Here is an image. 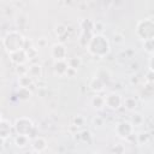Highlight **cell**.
I'll use <instances>...</instances> for the list:
<instances>
[{"label":"cell","mask_w":154,"mask_h":154,"mask_svg":"<svg viewBox=\"0 0 154 154\" xmlns=\"http://www.w3.org/2000/svg\"><path fill=\"white\" fill-rule=\"evenodd\" d=\"M87 49L93 57L101 59L105 55H107V53L109 52L108 38L103 34L102 35H93L89 43L87 45Z\"/></svg>","instance_id":"6da1fadb"},{"label":"cell","mask_w":154,"mask_h":154,"mask_svg":"<svg viewBox=\"0 0 154 154\" xmlns=\"http://www.w3.org/2000/svg\"><path fill=\"white\" fill-rule=\"evenodd\" d=\"M25 37L18 30H11L2 38V46L7 53H12L19 49H24Z\"/></svg>","instance_id":"7a4b0ae2"},{"label":"cell","mask_w":154,"mask_h":154,"mask_svg":"<svg viewBox=\"0 0 154 154\" xmlns=\"http://www.w3.org/2000/svg\"><path fill=\"white\" fill-rule=\"evenodd\" d=\"M136 35L143 42L154 38V19L146 18L140 20L136 25Z\"/></svg>","instance_id":"3957f363"},{"label":"cell","mask_w":154,"mask_h":154,"mask_svg":"<svg viewBox=\"0 0 154 154\" xmlns=\"http://www.w3.org/2000/svg\"><path fill=\"white\" fill-rule=\"evenodd\" d=\"M13 128H14L17 135H26V136H30L31 132L34 131V123L28 117H20V118H17L16 119Z\"/></svg>","instance_id":"277c9868"},{"label":"cell","mask_w":154,"mask_h":154,"mask_svg":"<svg viewBox=\"0 0 154 154\" xmlns=\"http://www.w3.org/2000/svg\"><path fill=\"white\" fill-rule=\"evenodd\" d=\"M134 130H135V128L129 120L119 122L114 128V132L117 134V136L120 137V138H124V140L130 138L131 136H135Z\"/></svg>","instance_id":"5b68a950"},{"label":"cell","mask_w":154,"mask_h":154,"mask_svg":"<svg viewBox=\"0 0 154 154\" xmlns=\"http://www.w3.org/2000/svg\"><path fill=\"white\" fill-rule=\"evenodd\" d=\"M105 103H106L107 108H109L112 111H117L120 106H123V97L119 93L112 91L105 96Z\"/></svg>","instance_id":"8992f818"},{"label":"cell","mask_w":154,"mask_h":154,"mask_svg":"<svg viewBox=\"0 0 154 154\" xmlns=\"http://www.w3.org/2000/svg\"><path fill=\"white\" fill-rule=\"evenodd\" d=\"M51 55L54 59V61L57 60H66L67 59V51L66 47L64 46V43L59 42L52 46L51 48Z\"/></svg>","instance_id":"52a82bcc"},{"label":"cell","mask_w":154,"mask_h":154,"mask_svg":"<svg viewBox=\"0 0 154 154\" xmlns=\"http://www.w3.org/2000/svg\"><path fill=\"white\" fill-rule=\"evenodd\" d=\"M8 57H10V60L13 64H16L17 66L18 65H25L29 61V57H28L25 49H19V51L8 53Z\"/></svg>","instance_id":"ba28073f"},{"label":"cell","mask_w":154,"mask_h":154,"mask_svg":"<svg viewBox=\"0 0 154 154\" xmlns=\"http://www.w3.org/2000/svg\"><path fill=\"white\" fill-rule=\"evenodd\" d=\"M30 147L34 152L36 153H42L47 149V141L45 137L42 136H36L31 140V143H30Z\"/></svg>","instance_id":"9c48e42d"},{"label":"cell","mask_w":154,"mask_h":154,"mask_svg":"<svg viewBox=\"0 0 154 154\" xmlns=\"http://www.w3.org/2000/svg\"><path fill=\"white\" fill-rule=\"evenodd\" d=\"M11 129H12V124L7 119H5L2 117L1 120H0V138H1V142L2 143L10 137Z\"/></svg>","instance_id":"30bf717a"},{"label":"cell","mask_w":154,"mask_h":154,"mask_svg":"<svg viewBox=\"0 0 154 154\" xmlns=\"http://www.w3.org/2000/svg\"><path fill=\"white\" fill-rule=\"evenodd\" d=\"M67 69H69L67 59H66V60H57V61H54V64H53V71H54V75L58 76V77H63V76H65Z\"/></svg>","instance_id":"8fae6325"},{"label":"cell","mask_w":154,"mask_h":154,"mask_svg":"<svg viewBox=\"0 0 154 154\" xmlns=\"http://www.w3.org/2000/svg\"><path fill=\"white\" fill-rule=\"evenodd\" d=\"M90 105L96 111H100L102 109L103 107H106V103H105V96L100 95V94H95L91 96L90 99Z\"/></svg>","instance_id":"7c38bea8"},{"label":"cell","mask_w":154,"mask_h":154,"mask_svg":"<svg viewBox=\"0 0 154 154\" xmlns=\"http://www.w3.org/2000/svg\"><path fill=\"white\" fill-rule=\"evenodd\" d=\"M123 106H124V108H125L126 111H129V112H135V109H136L137 106H138V101H137V99L134 97V96H126V97L123 99Z\"/></svg>","instance_id":"4fadbf2b"},{"label":"cell","mask_w":154,"mask_h":154,"mask_svg":"<svg viewBox=\"0 0 154 154\" xmlns=\"http://www.w3.org/2000/svg\"><path fill=\"white\" fill-rule=\"evenodd\" d=\"M89 87H90V89H91L95 94H100V93L103 90L105 83H103L100 78H97V77L94 76V77L90 79V82H89Z\"/></svg>","instance_id":"5bb4252c"},{"label":"cell","mask_w":154,"mask_h":154,"mask_svg":"<svg viewBox=\"0 0 154 154\" xmlns=\"http://www.w3.org/2000/svg\"><path fill=\"white\" fill-rule=\"evenodd\" d=\"M31 143V140L26 135H17L14 137V144L18 148H25Z\"/></svg>","instance_id":"9a60e30c"},{"label":"cell","mask_w":154,"mask_h":154,"mask_svg":"<svg viewBox=\"0 0 154 154\" xmlns=\"http://www.w3.org/2000/svg\"><path fill=\"white\" fill-rule=\"evenodd\" d=\"M28 75L32 78V79H36V78H40L42 76V67L40 64H31L29 66V70H28Z\"/></svg>","instance_id":"2e32d148"},{"label":"cell","mask_w":154,"mask_h":154,"mask_svg":"<svg viewBox=\"0 0 154 154\" xmlns=\"http://www.w3.org/2000/svg\"><path fill=\"white\" fill-rule=\"evenodd\" d=\"M34 79L29 76V75H24V76H20L18 77V84L20 88H30L34 85Z\"/></svg>","instance_id":"e0dca14e"},{"label":"cell","mask_w":154,"mask_h":154,"mask_svg":"<svg viewBox=\"0 0 154 154\" xmlns=\"http://www.w3.org/2000/svg\"><path fill=\"white\" fill-rule=\"evenodd\" d=\"M17 96H18L19 100L26 101V100H29L30 96H31V90H30L29 88H20V87H19V89H18V91H17Z\"/></svg>","instance_id":"ac0fdd59"},{"label":"cell","mask_w":154,"mask_h":154,"mask_svg":"<svg viewBox=\"0 0 154 154\" xmlns=\"http://www.w3.org/2000/svg\"><path fill=\"white\" fill-rule=\"evenodd\" d=\"M95 77L100 78L103 83H106V82H108L109 78H111V72H109L108 70H106V69H99L97 72L95 73Z\"/></svg>","instance_id":"d6986e66"},{"label":"cell","mask_w":154,"mask_h":154,"mask_svg":"<svg viewBox=\"0 0 154 154\" xmlns=\"http://www.w3.org/2000/svg\"><path fill=\"white\" fill-rule=\"evenodd\" d=\"M67 65H69V67H71V69L78 70V67H81V65H82V59H81L79 57L69 58V59H67Z\"/></svg>","instance_id":"ffe728a7"},{"label":"cell","mask_w":154,"mask_h":154,"mask_svg":"<svg viewBox=\"0 0 154 154\" xmlns=\"http://www.w3.org/2000/svg\"><path fill=\"white\" fill-rule=\"evenodd\" d=\"M130 123L134 125V128H136V126H141V125L143 124V117H142V114L138 113V112H135V113L131 116V120H130Z\"/></svg>","instance_id":"44dd1931"},{"label":"cell","mask_w":154,"mask_h":154,"mask_svg":"<svg viewBox=\"0 0 154 154\" xmlns=\"http://www.w3.org/2000/svg\"><path fill=\"white\" fill-rule=\"evenodd\" d=\"M149 140H150V135L147 131H143V132H140L138 135H136V141L138 144H146L149 142Z\"/></svg>","instance_id":"7402d4cb"},{"label":"cell","mask_w":154,"mask_h":154,"mask_svg":"<svg viewBox=\"0 0 154 154\" xmlns=\"http://www.w3.org/2000/svg\"><path fill=\"white\" fill-rule=\"evenodd\" d=\"M103 30H105V24L101 20H94V26H93L94 35H102Z\"/></svg>","instance_id":"603a6c76"},{"label":"cell","mask_w":154,"mask_h":154,"mask_svg":"<svg viewBox=\"0 0 154 154\" xmlns=\"http://www.w3.org/2000/svg\"><path fill=\"white\" fill-rule=\"evenodd\" d=\"M143 48H144V51H146L147 53H149V54L153 55V54H154V38L144 41V42H143Z\"/></svg>","instance_id":"cb8c5ba5"},{"label":"cell","mask_w":154,"mask_h":154,"mask_svg":"<svg viewBox=\"0 0 154 154\" xmlns=\"http://www.w3.org/2000/svg\"><path fill=\"white\" fill-rule=\"evenodd\" d=\"M78 137L81 138L82 142H89L90 138H91V132L89 130H83L78 134Z\"/></svg>","instance_id":"d4e9b609"},{"label":"cell","mask_w":154,"mask_h":154,"mask_svg":"<svg viewBox=\"0 0 154 154\" xmlns=\"http://www.w3.org/2000/svg\"><path fill=\"white\" fill-rule=\"evenodd\" d=\"M67 28L65 26V25H63V24H58L57 26H55V29H54V31H55V34L59 36V37H61L63 35H65L66 32H67V30H66Z\"/></svg>","instance_id":"484cf974"},{"label":"cell","mask_w":154,"mask_h":154,"mask_svg":"<svg viewBox=\"0 0 154 154\" xmlns=\"http://www.w3.org/2000/svg\"><path fill=\"white\" fill-rule=\"evenodd\" d=\"M84 124V118L82 117V116H75L73 117V119H72V125H75V126H77V128H81L82 125Z\"/></svg>","instance_id":"4316f807"},{"label":"cell","mask_w":154,"mask_h":154,"mask_svg":"<svg viewBox=\"0 0 154 154\" xmlns=\"http://www.w3.org/2000/svg\"><path fill=\"white\" fill-rule=\"evenodd\" d=\"M28 70H29V67H26L25 65H18L16 67V72H17L18 77L24 76V75H28Z\"/></svg>","instance_id":"83f0119b"},{"label":"cell","mask_w":154,"mask_h":154,"mask_svg":"<svg viewBox=\"0 0 154 154\" xmlns=\"http://www.w3.org/2000/svg\"><path fill=\"white\" fill-rule=\"evenodd\" d=\"M112 152H113V154H124L125 148H124V146H123V144L118 143V144H116V146L112 148Z\"/></svg>","instance_id":"f1b7e54d"},{"label":"cell","mask_w":154,"mask_h":154,"mask_svg":"<svg viewBox=\"0 0 154 154\" xmlns=\"http://www.w3.org/2000/svg\"><path fill=\"white\" fill-rule=\"evenodd\" d=\"M26 54H28V57H29V60L32 59V58H35V57L37 55V48H36V47H31V48L26 49Z\"/></svg>","instance_id":"f546056e"},{"label":"cell","mask_w":154,"mask_h":154,"mask_svg":"<svg viewBox=\"0 0 154 154\" xmlns=\"http://www.w3.org/2000/svg\"><path fill=\"white\" fill-rule=\"evenodd\" d=\"M93 125L94 126H102L103 125V119L101 117H99V116L94 117L93 118Z\"/></svg>","instance_id":"4dcf8cb0"},{"label":"cell","mask_w":154,"mask_h":154,"mask_svg":"<svg viewBox=\"0 0 154 154\" xmlns=\"http://www.w3.org/2000/svg\"><path fill=\"white\" fill-rule=\"evenodd\" d=\"M76 75H77V70L69 67V69H67V71H66V75H65V77H70V78H73Z\"/></svg>","instance_id":"1f68e13d"},{"label":"cell","mask_w":154,"mask_h":154,"mask_svg":"<svg viewBox=\"0 0 154 154\" xmlns=\"http://www.w3.org/2000/svg\"><path fill=\"white\" fill-rule=\"evenodd\" d=\"M143 89H144V91H149V94L154 93V83L147 82V83H146V87H144Z\"/></svg>","instance_id":"d6a6232c"},{"label":"cell","mask_w":154,"mask_h":154,"mask_svg":"<svg viewBox=\"0 0 154 154\" xmlns=\"http://www.w3.org/2000/svg\"><path fill=\"white\" fill-rule=\"evenodd\" d=\"M113 41H114L116 43H122V42L124 41V36H123L122 34H114V36H113Z\"/></svg>","instance_id":"836d02e7"},{"label":"cell","mask_w":154,"mask_h":154,"mask_svg":"<svg viewBox=\"0 0 154 154\" xmlns=\"http://www.w3.org/2000/svg\"><path fill=\"white\" fill-rule=\"evenodd\" d=\"M146 81L147 82H150V83H154V72L153 71H148L147 75H146Z\"/></svg>","instance_id":"e575fe53"},{"label":"cell","mask_w":154,"mask_h":154,"mask_svg":"<svg viewBox=\"0 0 154 154\" xmlns=\"http://www.w3.org/2000/svg\"><path fill=\"white\" fill-rule=\"evenodd\" d=\"M47 46V40L45 37H40L38 38V47L40 48H45Z\"/></svg>","instance_id":"d590c367"},{"label":"cell","mask_w":154,"mask_h":154,"mask_svg":"<svg viewBox=\"0 0 154 154\" xmlns=\"http://www.w3.org/2000/svg\"><path fill=\"white\" fill-rule=\"evenodd\" d=\"M148 66H149V71H153L154 72V54L150 57V59L148 61Z\"/></svg>","instance_id":"8d00e7d4"},{"label":"cell","mask_w":154,"mask_h":154,"mask_svg":"<svg viewBox=\"0 0 154 154\" xmlns=\"http://www.w3.org/2000/svg\"><path fill=\"white\" fill-rule=\"evenodd\" d=\"M138 82H140V79H138L137 76H131L130 77V83L131 84H138Z\"/></svg>","instance_id":"74e56055"},{"label":"cell","mask_w":154,"mask_h":154,"mask_svg":"<svg viewBox=\"0 0 154 154\" xmlns=\"http://www.w3.org/2000/svg\"><path fill=\"white\" fill-rule=\"evenodd\" d=\"M93 154H102V153H101V152H94Z\"/></svg>","instance_id":"f35d334b"},{"label":"cell","mask_w":154,"mask_h":154,"mask_svg":"<svg viewBox=\"0 0 154 154\" xmlns=\"http://www.w3.org/2000/svg\"><path fill=\"white\" fill-rule=\"evenodd\" d=\"M153 19H154V18H153Z\"/></svg>","instance_id":"ab89813d"}]
</instances>
